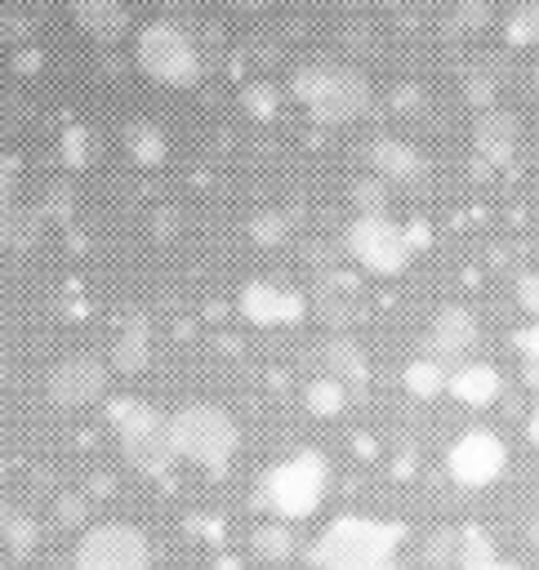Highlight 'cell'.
Segmentation results:
<instances>
[{
	"label": "cell",
	"mask_w": 539,
	"mask_h": 570,
	"mask_svg": "<svg viewBox=\"0 0 539 570\" xmlns=\"http://www.w3.org/2000/svg\"><path fill=\"white\" fill-rule=\"evenodd\" d=\"M294 98L312 111L316 125H352L370 111V85L365 76L347 67H303L294 76Z\"/></svg>",
	"instance_id": "5"
},
{
	"label": "cell",
	"mask_w": 539,
	"mask_h": 570,
	"mask_svg": "<svg viewBox=\"0 0 539 570\" xmlns=\"http://www.w3.org/2000/svg\"><path fill=\"white\" fill-rule=\"evenodd\" d=\"M535 80H539V71H535Z\"/></svg>",
	"instance_id": "41"
},
{
	"label": "cell",
	"mask_w": 539,
	"mask_h": 570,
	"mask_svg": "<svg viewBox=\"0 0 539 570\" xmlns=\"http://www.w3.org/2000/svg\"><path fill=\"white\" fill-rule=\"evenodd\" d=\"M125 147H129V160L143 165V169H156V165H165V156H169V142H165V134H160L151 120H138V125L129 129Z\"/></svg>",
	"instance_id": "21"
},
{
	"label": "cell",
	"mask_w": 539,
	"mask_h": 570,
	"mask_svg": "<svg viewBox=\"0 0 539 570\" xmlns=\"http://www.w3.org/2000/svg\"><path fill=\"white\" fill-rule=\"evenodd\" d=\"M325 370H330V374H339L343 383H356V387L370 379V361H365L361 343H356V338H347V334H334V338L325 343Z\"/></svg>",
	"instance_id": "19"
},
{
	"label": "cell",
	"mask_w": 539,
	"mask_h": 570,
	"mask_svg": "<svg viewBox=\"0 0 539 570\" xmlns=\"http://www.w3.org/2000/svg\"><path fill=\"white\" fill-rule=\"evenodd\" d=\"M94 494H111V476H107V472L94 476Z\"/></svg>",
	"instance_id": "38"
},
{
	"label": "cell",
	"mask_w": 539,
	"mask_h": 570,
	"mask_svg": "<svg viewBox=\"0 0 539 570\" xmlns=\"http://www.w3.org/2000/svg\"><path fill=\"white\" fill-rule=\"evenodd\" d=\"M370 160H374V169H379L383 178H392V183H414V178H423V169H428L423 151L410 147V142H401V138H379V142L370 147Z\"/></svg>",
	"instance_id": "15"
},
{
	"label": "cell",
	"mask_w": 539,
	"mask_h": 570,
	"mask_svg": "<svg viewBox=\"0 0 539 570\" xmlns=\"http://www.w3.org/2000/svg\"><path fill=\"white\" fill-rule=\"evenodd\" d=\"M107 423L116 428V436H120V454L138 468V472H147V476H165L169 468H174V445H169V419L156 410V405H147V401H138V396H111L107 401Z\"/></svg>",
	"instance_id": "4"
},
{
	"label": "cell",
	"mask_w": 539,
	"mask_h": 570,
	"mask_svg": "<svg viewBox=\"0 0 539 570\" xmlns=\"http://www.w3.org/2000/svg\"><path fill=\"white\" fill-rule=\"evenodd\" d=\"M428 232H432L428 223H405V240H410V249H419V245H428V240H432Z\"/></svg>",
	"instance_id": "35"
},
{
	"label": "cell",
	"mask_w": 539,
	"mask_h": 570,
	"mask_svg": "<svg viewBox=\"0 0 539 570\" xmlns=\"http://www.w3.org/2000/svg\"><path fill=\"white\" fill-rule=\"evenodd\" d=\"M494 557V539L481 525H459V570H486Z\"/></svg>",
	"instance_id": "25"
},
{
	"label": "cell",
	"mask_w": 539,
	"mask_h": 570,
	"mask_svg": "<svg viewBox=\"0 0 539 570\" xmlns=\"http://www.w3.org/2000/svg\"><path fill=\"white\" fill-rule=\"evenodd\" d=\"M249 548H254L263 561H285V557L294 552V530H290V521H281V517L263 521V525L254 530Z\"/></svg>",
	"instance_id": "24"
},
{
	"label": "cell",
	"mask_w": 539,
	"mask_h": 570,
	"mask_svg": "<svg viewBox=\"0 0 539 570\" xmlns=\"http://www.w3.org/2000/svg\"><path fill=\"white\" fill-rule=\"evenodd\" d=\"M423 566L428 570H454L459 566V530L454 525H441V530H432L428 539H423Z\"/></svg>",
	"instance_id": "26"
},
{
	"label": "cell",
	"mask_w": 539,
	"mask_h": 570,
	"mask_svg": "<svg viewBox=\"0 0 539 570\" xmlns=\"http://www.w3.org/2000/svg\"><path fill=\"white\" fill-rule=\"evenodd\" d=\"M526 539H530V543H535V548H539V512H535V517H530V525H526Z\"/></svg>",
	"instance_id": "39"
},
{
	"label": "cell",
	"mask_w": 539,
	"mask_h": 570,
	"mask_svg": "<svg viewBox=\"0 0 539 570\" xmlns=\"http://www.w3.org/2000/svg\"><path fill=\"white\" fill-rule=\"evenodd\" d=\"M486 570H521V566H512V561H490Z\"/></svg>",
	"instance_id": "40"
},
{
	"label": "cell",
	"mask_w": 539,
	"mask_h": 570,
	"mask_svg": "<svg viewBox=\"0 0 539 570\" xmlns=\"http://www.w3.org/2000/svg\"><path fill=\"white\" fill-rule=\"evenodd\" d=\"M245 102H249L254 116H272V111H276V98L267 94V85H254V89L245 94Z\"/></svg>",
	"instance_id": "34"
},
{
	"label": "cell",
	"mask_w": 539,
	"mask_h": 570,
	"mask_svg": "<svg viewBox=\"0 0 539 570\" xmlns=\"http://www.w3.org/2000/svg\"><path fill=\"white\" fill-rule=\"evenodd\" d=\"M401 383H405V392L410 396H441L445 392V383H450V374L441 370V361L437 356H419V361H410L405 365V374H401Z\"/></svg>",
	"instance_id": "23"
},
{
	"label": "cell",
	"mask_w": 539,
	"mask_h": 570,
	"mask_svg": "<svg viewBox=\"0 0 539 570\" xmlns=\"http://www.w3.org/2000/svg\"><path fill=\"white\" fill-rule=\"evenodd\" d=\"M499 387H503V379H499V370H494L490 361H463V365L450 374V383H445V392H450L454 401L472 405V410L490 405V401L499 396Z\"/></svg>",
	"instance_id": "14"
},
{
	"label": "cell",
	"mask_w": 539,
	"mask_h": 570,
	"mask_svg": "<svg viewBox=\"0 0 539 570\" xmlns=\"http://www.w3.org/2000/svg\"><path fill=\"white\" fill-rule=\"evenodd\" d=\"M517 303H521L530 316H539V272L517 276Z\"/></svg>",
	"instance_id": "32"
},
{
	"label": "cell",
	"mask_w": 539,
	"mask_h": 570,
	"mask_svg": "<svg viewBox=\"0 0 539 570\" xmlns=\"http://www.w3.org/2000/svg\"><path fill=\"white\" fill-rule=\"evenodd\" d=\"M405 539V525L374 521V517H334L307 548V561L316 570H388L396 561V548Z\"/></svg>",
	"instance_id": "1"
},
{
	"label": "cell",
	"mask_w": 539,
	"mask_h": 570,
	"mask_svg": "<svg viewBox=\"0 0 539 570\" xmlns=\"http://www.w3.org/2000/svg\"><path fill=\"white\" fill-rule=\"evenodd\" d=\"M134 58H138V71L151 76L156 85H169V89H192L200 76H205V62L196 53V40L178 27V22H147L138 31V45H134Z\"/></svg>",
	"instance_id": "6"
},
{
	"label": "cell",
	"mask_w": 539,
	"mask_h": 570,
	"mask_svg": "<svg viewBox=\"0 0 539 570\" xmlns=\"http://www.w3.org/2000/svg\"><path fill=\"white\" fill-rule=\"evenodd\" d=\"M343 245H347V258L370 276H401L414 254L405 240V227L392 223L388 214H356L343 232Z\"/></svg>",
	"instance_id": "7"
},
{
	"label": "cell",
	"mask_w": 539,
	"mask_h": 570,
	"mask_svg": "<svg viewBox=\"0 0 539 570\" xmlns=\"http://www.w3.org/2000/svg\"><path fill=\"white\" fill-rule=\"evenodd\" d=\"M356 298L361 294H356V281L347 272H325L316 281V289H312V298H307V312H316L325 325L343 330L356 316Z\"/></svg>",
	"instance_id": "13"
},
{
	"label": "cell",
	"mask_w": 539,
	"mask_h": 570,
	"mask_svg": "<svg viewBox=\"0 0 539 570\" xmlns=\"http://www.w3.org/2000/svg\"><path fill=\"white\" fill-rule=\"evenodd\" d=\"M53 521L58 525H85L89 521V499L85 494H76V490H62L58 499H53Z\"/></svg>",
	"instance_id": "29"
},
{
	"label": "cell",
	"mask_w": 539,
	"mask_h": 570,
	"mask_svg": "<svg viewBox=\"0 0 539 570\" xmlns=\"http://www.w3.org/2000/svg\"><path fill=\"white\" fill-rule=\"evenodd\" d=\"M352 205L361 209V214H388V178L379 174V178H361L356 187H352Z\"/></svg>",
	"instance_id": "27"
},
{
	"label": "cell",
	"mask_w": 539,
	"mask_h": 570,
	"mask_svg": "<svg viewBox=\"0 0 539 570\" xmlns=\"http://www.w3.org/2000/svg\"><path fill=\"white\" fill-rule=\"evenodd\" d=\"M512 343H517V352L530 361V356H539V316L530 321V325H521L517 334H512Z\"/></svg>",
	"instance_id": "33"
},
{
	"label": "cell",
	"mask_w": 539,
	"mask_h": 570,
	"mask_svg": "<svg viewBox=\"0 0 539 570\" xmlns=\"http://www.w3.org/2000/svg\"><path fill=\"white\" fill-rule=\"evenodd\" d=\"M249 236H254V245H281L285 240V218L281 214H254Z\"/></svg>",
	"instance_id": "30"
},
{
	"label": "cell",
	"mask_w": 539,
	"mask_h": 570,
	"mask_svg": "<svg viewBox=\"0 0 539 570\" xmlns=\"http://www.w3.org/2000/svg\"><path fill=\"white\" fill-rule=\"evenodd\" d=\"M236 312L249 321V325H298L307 316V294L290 289V285H276V281H249L241 285L236 294Z\"/></svg>",
	"instance_id": "11"
},
{
	"label": "cell",
	"mask_w": 539,
	"mask_h": 570,
	"mask_svg": "<svg viewBox=\"0 0 539 570\" xmlns=\"http://www.w3.org/2000/svg\"><path fill=\"white\" fill-rule=\"evenodd\" d=\"M508 40H512V45H539V0L521 4V9L508 18Z\"/></svg>",
	"instance_id": "28"
},
{
	"label": "cell",
	"mask_w": 539,
	"mask_h": 570,
	"mask_svg": "<svg viewBox=\"0 0 539 570\" xmlns=\"http://www.w3.org/2000/svg\"><path fill=\"white\" fill-rule=\"evenodd\" d=\"M147 361H151V330H147V321H134V325H125L120 338L111 343L107 365H111L116 374H143Z\"/></svg>",
	"instance_id": "18"
},
{
	"label": "cell",
	"mask_w": 539,
	"mask_h": 570,
	"mask_svg": "<svg viewBox=\"0 0 539 570\" xmlns=\"http://www.w3.org/2000/svg\"><path fill=\"white\" fill-rule=\"evenodd\" d=\"M169 445L183 463L223 472L241 445V432L232 423V414L214 401H187L169 414Z\"/></svg>",
	"instance_id": "3"
},
{
	"label": "cell",
	"mask_w": 539,
	"mask_h": 570,
	"mask_svg": "<svg viewBox=\"0 0 539 570\" xmlns=\"http://www.w3.org/2000/svg\"><path fill=\"white\" fill-rule=\"evenodd\" d=\"M62 160H67L71 169H80V165H89V134H85L80 125H71V129H62Z\"/></svg>",
	"instance_id": "31"
},
{
	"label": "cell",
	"mask_w": 539,
	"mask_h": 570,
	"mask_svg": "<svg viewBox=\"0 0 539 570\" xmlns=\"http://www.w3.org/2000/svg\"><path fill=\"white\" fill-rule=\"evenodd\" d=\"M503 468H508V445H503V436L490 432V428H468V432H459L454 445H450V454H445V472H450V481L463 485V490H486V485H494V481L503 476Z\"/></svg>",
	"instance_id": "9"
},
{
	"label": "cell",
	"mask_w": 539,
	"mask_h": 570,
	"mask_svg": "<svg viewBox=\"0 0 539 570\" xmlns=\"http://www.w3.org/2000/svg\"><path fill=\"white\" fill-rule=\"evenodd\" d=\"M428 347H432V356H441V361L468 356V352L477 347V321H472V312H468V307H445V312H437L432 325H428Z\"/></svg>",
	"instance_id": "12"
},
{
	"label": "cell",
	"mask_w": 539,
	"mask_h": 570,
	"mask_svg": "<svg viewBox=\"0 0 539 570\" xmlns=\"http://www.w3.org/2000/svg\"><path fill=\"white\" fill-rule=\"evenodd\" d=\"M472 142H477V151H481L490 165H503V160L512 156V147H517V120L503 116V111H486V116L477 120Z\"/></svg>",
	"instance_id": "17"
},
{
	"label": "cell",
	"mask_w": 539,
	"mask_h": 570,
	"mask_svg": "<svg viewBox=\"0 0 539 570\" xmlns=\"http://www.w3.org/2000/svg\"><path fill=\"white\" fill-rule=\"evenodd\" d=\"M76 570H151V539L129 521H98L76 543Z\"/></svg>",
	"instance_id": "8"
},
{
	"label": "cell",
	"mask_w": 539,
	"mask_h": 570,
	"mask_svg": "<svg viewBox=\"0 0 539 570\" xmlns=\"http://www.w3.org/2000/svg\"><path fill=\"white\" fill-rule=\"evenodd\" d=\"M0 539H4V548H9L13 557H31L40 530H36V521H31L22 508L4 503V508H0Z\"/></svg>",
	"instance_id": "22"
},
{
	"label": "cell",
	"mask_w": 539,
	"mask_h": 570,
	"mask_svg": "<svg viewBox=\"0 0 539 570\" xmlns=\"http://www.w3.org/2000/svg\"><path fill=\"white\" fill-rule=\"evenodd\" d=\"M303 405L312 419H339L347 410V383L339 374H316L307 387H303Z\"/></svg>",
	"instance_id": "20"
},
{
	"label": "cell",
	"mask_w": 539,
	"mask_h": 570,
	"mask_svg": "<svg viewBox=\"0 0 539 570\" xmlns=\"http://www.w3.org/2000/svg\"><path fill=\"white\" fill-rule=\"evenodd\" d=\"M71 18H76L80 31L98 36V40H116L129 27V13H125L120 0H76L71 4Z\"/></svg>",
	"instance_id": "16"
},
{
	"label": "cell",
	"mask_w": 539,
	"mask_h": 570,
	"mask_svg": "<svg viewBox=\"0 0 539 570\" xmlns=\"http://www.w3.org/2000/svg\"><path fill=\"white\" fill-rule=\"evenodd\" d=\"M107 383H111V365L89 356V352H76L49 370L45 392L58 410H89V405L107 401Z\"/></svg>",
	"instance_id": "10"
},
{
	"label": "cell",
	"mask_w": 539,
	"mask_h": 570,
	"mask_svg": "<svg viewBox=\"0 0 539 570\" xmlns=\"http://www.w3.org/2000/svg\"><path fill=\"white\" fill-rule=\"evenodd\" d=\"M330 490V463L321 450H298L281 463H272L258 481V503L281 521H303L321 512Z\"/></svg>",
	"instance_id": "2"
},
{
	"label": "cell",
	"mask_w": 539,
	"mask_h": 570,
	"mask_svg": "<svg viewBox=\"0 0 539 570\" xmlns=\"http://www.w3.org/2000/svg\"><path fill=\"white\" fill-rule=\"evenodd\" d=\"M526 383H530V387H539V356H530V361H526Z\"/></svg>",
	"instance_id": "37"
},
{
	"label": "cell",
	"mask_w": 539,
	"mask_h": 570,
	"mask_svg": "<svg viewBox=\"0 0 539 570\" xmlns=\"http://www.w3.org/2000/svg\"><path fill=\"white\" fill-rule=\"evenodd\" d=\"M526 436H530V445H539V410L526 419Z\"/></svg>",
	"instance_id": "36"
}]
</instances>
